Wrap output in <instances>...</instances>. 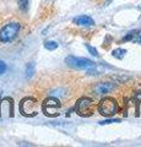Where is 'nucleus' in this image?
Masks as SVG:
<instances>
[{
    "mask_svg": "<svg viewBox=\"0 0 141 147\" xmlns=\"http://www.w3.org/2000/svg\"><path fill=\"white\" fill-rule=\"evenodd\" d=\"M139 43H141V36H140V38H139Z\"/></svg>",
    "mask_w": 141,
    "mask_h": 147,
    "instance_id": "obj_17",
    "label": "nucleus"
},
{
    "mask_svg": "<svg viewBox=\"0 0 141 147\" xmlns=\"http://www.w3.org/2000/svg\"><path fill=\"white\" fill-rule=\"evenodd\" d=\"M65 63L67 66H70L71 69H75V70H88V69L94 67V63L92 60L86 58L74 57V55L66 57Z\"/></svg>",
    "mask_w": 141,
    "mask_h": 147,
    "instance_id": "obj_4",
    "label": "nucleus"
},
{
    "mask_svg": "<svg viewBox=\"0 0 141 147\" xmlns=\"http://www.w3.org/2000/svg\"><path fill=\"white\" fill-rule=\"evenodd\" d=\"M59 47V44L55 42V40H47L44 43V48L47 50H55Z\"/></svg>",
    "mask_w": 141,
    "mask_h": 147,
    "instance_id": "obj_11",
    "label": "nucleus"
},
{
    "mask_svg": "<svg viewBox=\"0 0 141 147\" xmlns=\"http://www.w3.org/2000/svg\"><path fill=\"white\" fill-rule=\"evenodd\" d=\"M98 112L99 114H102L103 117L112 118L119 112V104L118 102L112 98V97H104L101 99V102L98 103Z\"/></svg>",
    "mask_w": 141,
    "mask_h": 147,
    "instance_id": "obj_1",
    "label": "nucleus"
},
{
    "mask_svg": "<svg viewBox=\"0 0 141 147\" xmlns=\"http://www.w3.org/2000/svg\"><path fill=\"white\" fill-rule=\"evenodd\" d=\"M21 30V25L19 22H10L0 30V42L1 43H10L19 36Z\"/></svg>",
    "mask_w": 141,
    "mask_h": 147,
    "instance_id": "obj_2",
    "label": "nucleus"
},
{
    "mask_svg": "<svg viewBox=\"0 0 141 147\" xmlns=\"http://www.w3.org/2000/svg\"><path fill=\"white\" fill-rule=\"evenodd\" d=\"M6 69H7V66H6V64L4 63L3 60H0V75H3V74H5V71H6Z\"/></svg>",
    "mask_w": 141,
    "mask_h": 147,
    "instance_id": "obj_15",
    "label": "nucleus"
},
{
    "mask_svg": "<svg viewBox=\"0 0 141 147\" xmlns=\"http://www.w3.org/2000/svg\"><path fill=\"white\" fill-rule=\"evenodd\" d=\"M75 25L77 26H81V27H90V26H93L94 25V21L92 17H90L87 15H81V16H77L72 20Z\"/></svg>",
    "mask_w": 141,
    "mask_h": 147,
    "instance_id": "obj_8",
    "label": "nucleus"
},
{
    "mask_svg": "<svg viewBox=\"0 0 141 147\" xmlns=\"http://www.w3.org/2000/svg\"><path fill=\"white\" fill-rule=\"evenodd\" d=\"M119 121H120L119 119H112V118H109V119H107V120L99 121V125H108V124H112V123H119Z\"/></svg>",
    "mask_w": 141,
    "mask_h": 147,
    "instance_id": "obj_13",
    "label": "nucleus"
},
{
    "mask_svg": "<svg viewBox=\"0 0 141 147\" xmlns=\"http://www.w3.org/2000/svg\"><path fill=\"white\" fill-rule=\"evenodd\" d=\"M133 37H134V33H133V32H131V33H129V34H128V36H126L125 38H124V42H126V40H130L131 38H133Z\"/></svg>",
    "mask_w": 141,
    "mask_h": 147,
    "instance_id": "obj_16",
    "label": "nucleus"
},
{
    "mask_svg": "<svg viewBox=\"0 0 141 147\" xmlns=\"http://www.w3.org/2000/svg\"><path fill=\"white\" fill-rule=\"evenodd\" d=\"M125 54H126V50H125V49H123V48L114 49V50L112 52V55H113L114 58H117V59H123Z\"/></svg>",
    "mask_w": 141,
    "mask_h": 147,
    "instance_id": "obj_9",
    "label": "nucleus"
},
{
    "mask_svg": "<svg viewBox=\"0 0 141 147\" xmlns=\"http://www.w3.org/2000/svg\"><path fill=\"white\" fill-rule=\"evenodd\" d=\"M114 88H115V85L112 84V82H99V84H97L93 87V92L97 96H103L114 91Z\"/></svg>",
    "mask_w": 141,
    "mask_h": 147,
    "instance_id": "obj_7",
    "label": "nucleus"
},
{
    "mask_svg": "<svg viewBox=\"0 0 141 147\" xmlns=\"http://www.w3.org/2000/svg\"><path fill=\"white\" fill-rule=\"evenodd\" d=\"M43 113L49 118H55L61 112V103L55 97H49L42 104Z\"/></svg>",
    "mask_w": 141,
    "mask_h": 147,
    "instance_id": "obj_3",
    "label": "nucleus"
},
{
    "mask_svg": "<svg viewBox=\"0 0 141 147\" xmlns=\"http://www.w3.org/2000/svg\"><path fill=\"white\" fill-rule=\"evenodd\" d=\"M38 104H37V99H34L32 97H26L21 100L20 103V113L24 117H34L38 113Z\"/></svg>",
    "mask_w": 141,
    "mask_h": 147,
    "instance_id": "obj_6",
    "label": "nucleus"
},
{
    "mask_svg": "<svg viewBox=\"0 0 141 147\" xmlns=\"http://www.w3.org/2000/svg\"><path fill=\"white\" fill-rule=\"evenodd\" d=\"M19 1V6L22 11H26L27 10V7H28V3H30V0H17Z\"/></svg>",
    "mask_w": 141,
    "mask_h": 147,
    "instance_id": "obj_12",
    "label": "nucleus"
},
{
    "mask_svg": "<svg viewBox=\"0 0 141 147\" xmlns=\"http://www.w3.org/2000/svg\"><path fill=\"white\" fill-rule=\"evenodd\" d=\"M75 109H76V113L79 114L80 117H91L94 112V102L92 98H88V97H82L80 98L79 100L76 102L75 105Z\"/></svg>",
    "mask_w": 141,
    "mask_h": 147,
    "instance_id": "obj_5",
    "label": "nucleus"
},
{
    "mask_svg": "<svg viewBox=\"0 0 141 147\" xmlns=\"http://www.w3.org/2000/svg\"><path fill=\"white\" fill-rule=\"evenodd\" d=\"M34 74V64L33 63H28L26 65V77L27 79H31Z\"/></svg>",
    "mask_w": 141,
    "mask_h": 147,
    "instance_id": "obj_10",
    "label": "nucleus"
},
{
    "mask_svg": "<svg viewBox=\"0 0 141 147\" xmlns=\"http://www.w3.org/2000/svg\"><path fill=\"white\" fill-rule=\"evenodd\" d=\"M86 45V48H87V50L91 53V55H93V57H98V52H97V49L96 48H93V47H91L90 44H85Z\"/></svg>",
    "mask_w": 141,
    "mask_h": 147,
    "instance_id": "obj_14",
    "label": "nucleus"
}]
</instances>
